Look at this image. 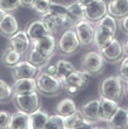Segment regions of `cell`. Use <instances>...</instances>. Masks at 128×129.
I'll use <instances>...</instances> for the list:
<instances>
[{
    "mask_svg": "<svg viewBox=\"0 0 128 129\" xmlns=\"http://www.w3.org/2000/svg\"><path fill=\"white\" fill-rule=\"evenodd\" d=\"M120 77L111 75L104 78L100 83V96L118 103L124 93V84Z\"/></svg>",
    "mask_w": 128,
    "mask_h": 129,
    "instance_id": "6da1fadb",
    "label": "cell"
},
{
    "mask_svg": "<svg viewBox=\"0 0 128 129\" xmlns=\"http://www.w3.org/2000/svg\"><path fill=\"white\" fill-rule=\"evenodd\" d=\"M105 61L100 51H89L85 53L82 58V71L90 76H98L104 70Z\"/></svg>",
    "mask_w": 128,
    "mask_h": 129,
    "instance_id": "7a4b0ae2",
    "label": "cell"
},
{
    "mask_svg": "<svg viewBox=\"0 0 128 129\" xmlns=\"http://www.w3.org/2000/svg\"><path fill=\"white\" fill-rule=\"evenodd\" d=\"M36 83L37 90L46 96H53L58 94L62 86L56 77L45 72L38 76Z\"/></svg>",
    "mask_w": 128,
    "mask_h": 129,
    "instance_id": "3957f363",
    "label": "cell"
},
{
    "mask_svg": "<svg viewBox=\"0 0 128 129\" xmlns=\"http://www.w3.org/2000/svg\"><path fill=\"white\" fill-rule=\"evenodd\" d=\"M89 77L83 71L76 70L68 77L62 86L68 95L74 96L88 86Z\"/></svg>",
    "mask_w": 128,
    "mask_h": 129,
    "instance_id": "277c9868",
    "label": "cell"
},
{
    "mask_svg": "<svg viewBox=\"0 0 128 129\" xmlns=\"http://www.w3.org/2000/svg\"><path fill=\"white\" fill-rule=\"evenodd\" d=\"M13 99L18 111L30 115L40 109V99L37 92L25 95H14Z\"/></svg>",
    "mask_w": 128,
    "mask_h": 129,
    "instance_id": "5b68a950",
    "label": "cell"
},
{
    "mask_svg": "<svg viewBox=\"0 0 128 129\" xmlns=\"http://www.w3.org/2000/svg\"><path fill=\"white\" fill-rule=\"evenodd\" d=\"M80 42L76 32L69 30L64 32L59 42L60 51L64 54H72L75 53L80 47Z\"/></svg>",
    "mask_w": 128,
    "mask_h": 129,
    "instance_id": "8992f818",
    "label": "cell"
},
{
    "mask_svg": "<svg viewBox=\"0 0 128 129\" xmlns=\"http://www.w3.org/2000/svg\"><path fill=\"white\" fill-rule=\"evenodd\" d=\"M99 51L105 60L111 63L121 61L124 53V47L116 39H114L109 45Z\"/></svg>",
    "mask_w": 128,
    "mask_h": 129,
    "instance_id": "52a82bcc",
    "label": "cell"
},
{
    "mask_svg": "<svg viewBox=\"0 0 128 129\" xmlns=\"http://www.w3.org/2000/svg\"><path fill=\"white\" fill-rule=\"evenodd\" d=\"M38 71V67L28 61H20L12 67V75L15 80L34 78Z\"/></svg>",
    "mask_w": 128,
    "mask_h": 129,
    "instance_id": "ba28073f",
    "label": "cell"
},
{
    "mask_svg": "<svg viewBox=\"0 0 128 129\" xmlns=\"http://www.w3.org/2000/svg\"><path fill=\"white\" fill-rule=\"evenodd\" d=\"M84 9L85 18L92 22L101 20L108 13L107 4L104 0H97Z\"/></svg>",
    "mask_w": 128,
    "mask_h": 129,
    "instance_id": "9c48e42d",
    "label": "cell"
},
{
    "mask_svg": "<svg viewBox=\"0 0 128 129\" xmlns=\"http://www.w3.org/2000/svg\"><path fill=\"white\" fill-rule=\"evenodd\" d=\"M76 29L80 44L88 46L93 42L95 29L88 21L84 20L79 22L76 26Z\"/></svg>",
    "mask_w": 128,
    "mask_h": 129,
    "instance_id": "30bf717a",
    "label": "cell"
},
{
    "mask_svg": "<svg viewBox=\"0 0 128 129\" xmlns=\"http://www.w3.org/2000/svg\"><path fill=\"white\" fill-rule=\"evenodd\" d=\"M85 18L84 8L78 2L73 3L68 6L64 25L68 27L76 26L79 22L84 20Z\"/></svg>",
    "mask_w": 128,
    "mask_h": 129,
    "instance_id": "8fae6325",
    "label": "cell"
},
{
    "mask_svg": "<svg viewBox=\"0 0 128 129\" xmlns=\"http://www.w3.org/2000/svg\"><path fill=\"white\" fill-rule=\"evenodd\" d=\"M81 111L87 121L94 124L101 121L100 116V100H92L84 104Z\"/></svg>",
    "mask_w": 128,
    "mask_h": 129,
    "instance_id": "7c38bea8",
    "label": "cell"
},
{
    "mask_svg": "<svg viewBox=\"0 0 128 129\" xmlns=\"http://www.w3.org/2000/svg\"><path fill=\"white\" fill-rule=\"evenodd\" d=\"M115 36L109 29L98 25L95 29L93 43L100 51L111 43Z\"/></svg>",
    "mask_w": 128,
    "mask_h": 129,
    "instance_id": "4fadbf2b",
    "label": "cell"
},
{
    "mask_svg": "<svg viewBox=\"0 0 128 129\" xmlns=\"http://www.w3.org/2000/svg\"><path fill=\"white\" fill-rule=\"evenodd\" d=\"M106 122L109 129H128V109L119 106L114 115Z\"/></svg>",
    "mask_w": 128,
    "mask_h": 129,
    "instance_id": "5bb4252c",
    "label": "cell"
},
{
    "mask_svg": "<svg viewBox=\"0 0 128 129\" xmlns=\"http://www.w3.org/2000/svg\"><path fill=\"white\" fill-rule=\"evenodd\" d=\"M10 43L13 49L22 55L28 50L30 40L26 32L20 31L11 37Z\"/></svg>",
    "mask_w": 128,
    "mask_h": 129,
    "instance_id": "9a60e30c",
    "label": "cell"
},
{
    "mask_svg": "<svg viewBox=\"0 0 128 129\" xmlns=\"http://www.w3.org/2000/svg\"><path fill=\"white\" fill-rule=\"evenodd\" d=\"M55 47V39L50 35H47L33 42V48L37 49L48 58L54 53Z\"/></svg>",
    "mask_w": 128,
    "mask_h": 129,
    "instance_id": "2e32d148",
    "label": "cell"
},
{
    "mask_svg": "<svg viewBox=\"0 0 128 129\" xmlns=\"http://www.w3.org/2000/svg\"><path fill=\"white\" fill-rule=\"evenodd\" d=\"M13 95H25L36 92V79L34 78L22 79L17 80L13 85Z\"/></svg>",
    "mask_w": 128,
    "mask_h": 129,
    "instance_id": "e0dca14e",
    "label": "cell"
},
{
    "mask_svg": "<svg viewBox=\"0 0 128 129\" xmlns=\"http://www.w3.org/2000/svg\"><path fill=\"white\" fill-rule=\"evenodd\" d=\"M119 107L118 103L103 97L100 98V116L101 121H108Z\"/></svg>",
    "mask_w": 128,
    "mask_h": 129,
    "instance_id": "ac0fdd59",
    "label": "cell"
},
{
    "mask_svg": "<svg viewBox=\"0 0 128 129\" xmlns=\"http://www.w3.org/2000/svg\"><path fill=\"white\" fill-rule=\"evenodd\" d=\"M107 7L108 13L114 18L124 17L128 14V0H110Z\"/></svg>",
    "mask_w": 128,
    "mask_h": 129,
    "instance_id": "d6986e66",
    "label": "cell"
},
{
    "mask_svg": "<svg viewBox=\"0 0 128 129\" xmlns=\"http://www.w3.org/2000/svg\"><path fill=\"white\" fill-rule=\"evenodd\" d=\"M56 72L55 76L63 84L68 77L76 70V67L70 61L65 59H60L56 63Z\"/></svg>",
    "mask_w": 128,
    "mask_h": 129,
    "instance_id": "ffe728a7",
    "label": "cell"
},
{
    "mask_svg": "<svg viewBox=\"0 0 128 129\" xmlns=\"http://www.w3.org/2000/svg\"><path fill=\"white\" fill-rule=\"evenodd\" d=\"M29 127V115L18 111L11 114L7 129H28Z\"/></svg>",
    "mask_w": 128,
    "mask_h": 129,
    "instance_id": "44dd1931",
    "label": "cell"
},
{
    "mask_svg": "<svg viewBox=\"0 0 128 129\" xmlns=\"http://www.w3.org/2000/svg\"><path fill=\"white\" fill-rule=\"evenodd\" d=\"M77 110L75 102L69 98L61 100L57 104L55 108L56 114L64 118L72 115Z\"/></svg>",
    "mask_w": 128,
    "mask_h": 129,
    "instance_id": "7402d4cb",
    "label": "cell"
},
{
    "mask_svg": "<svg viewBox=\"0 0 128 129\" xmlns=\"http://www.w3.org/2000/svg\"><path fill=\"white\" fill-rule=\"evenodd\" d=\"M47 30L42 21H36L32 23L28 27L27 34L30 41L34 42L43 37L49 35Z\"/></svg>",
    "mask_w": 128,
    "mask_h": 129,
    "instance_id": "603a6c76",
    "label": "cell"
},
{
    "mask_svg": "<svg viewBox=\"0 0 128 129\" xmlns=\"http://www.w3.org/2000/svg\"><path fill=\"white\" fill-rule=\"evenodd\" d=\"M19 29L17 19L13 15L5 14L0 21V30L7 36H13L18 32Z\"/></svg>",
    "mask_w": 128,
    "mask_h": 129,
    "instance_id": "cb8c5ba5",
    "label": "cell"
},
{
    "mask_svg": "<svg viewBox=\"0 0 128 129\" xmlns=\"http://www.w3.org/2000/svg\"><path fill=\"white\" fill-rule=\"evenodd\" d=\"M42 22L49 32L57 31L62 25H64V20L62 18L50 11L43 14Z\"/></svg>",
    "mask_w": 128,
    "mask_h": 129,
    "instance_id": "d4e9b609",
    "label": "cell"
},
{
    "mask_svg": "<svg viewBox=\"0 0 128 129\" xmlns=\"http://www.w3.org/2000/svg\"><path fill=\"white\" fill-rule=\"evenodd\" d=\"M50 116L40 109L29 115L30 128L44 129Z\"/></svg>",
    "mask_w": 128,
    "mask_h": 129,
    "instance_id": "484cf974",
    "label": "cell"
},
{
    "mask_svg": "<svg viewBox=\"0 0 128 129\" xmlns=\"http://www.w3.org/2000/svg\"><path fill=\"white\" fill-rule=\"evenodd\" d=\"M65 118V122L68 129H77L85 122V119L81 110H78L72 115Z\"/></svg>",
    "mask_w": 128,
    "mask_h": 129,
    "instance_id": "4316f807",
    "label": "cell"
},
{
    "mask_svg": "<svg viewBox=\"0 0 128 129\" xmlns=\"http://www.w3.org/2000/svg\"><path fill=\"white\" fill-rule=\"evenodd\" d=\"M21 55L11 47L5 52L2 58L3 62L6 66L13 67L20 62Z\"/></svg>",
    "mask_w": 128,
    "mask_h": 129,
    "instance_id": "83f0119b",
    "label": "cell"
},
{
    "mask_svg": "<svg viewBox=\"0 0 128 129\" xmlns=\"http://www.w3.org/2000/svg\"><path fill=\"white\" fill-rule=\"evenodd\" d=\"M47 59L48 57L34 48L31 50L28 56V61L37 67L42 66Z\"/></svg>",
    "mask_w": 128,
    "mask_h": 129,
    "instance_id": "f1b7e54d",
    "label": "cell"
},
{
    "mask_svg": "<svg viewBox=\"0 0 128 129\" xmlns=\"http://www.w3.org/2000/svg\"><path fill=\"white\" fill-rule=\"evenodd\" d=\"M44 129H68L65 118L58 115L50 116Z\"/></svg>",
    "mask_w": 128,
    "mask_h": 129,
    "instance_id": "f546056e",
    "label": "cell"
},
{
    "mask_svg": "<svg viewBox=\"0 0 128 129\" xmlns=\"http://www.w3.org/2000/svg\"><path fill=\"white\" fill-rule=\"evenodd\" d=\"M13 96L12 88L4 80L0 78V103H5Z\"/></svg>",
    "mask_w": 128,
    "mask_h": 129,
    "instance_id": "4dcf8cb0",
    "label": "cell"
},
{
    "mask_svg": "<svg viewBox=\"0 0 128 129\" xmlns=\"http://www.w3.org/2000/svg\"><path fill=\"white\" fill-rule=\"evenodd\" d=\"M98 25L109 29L115 35L116 33L117 29L116 22L115 18L109 13H107L104 17L99 21Z\"/></svg>",
    "mask_w": 128,
    "mask_h": 129,
    "instance_id": "1f68e13d",
    "label": "cell"
},
{
    "mask_svg": "<svg viewBox=\"0 0 128 129\" xmlns=\"http://www.w3.org/2000/svg\"><path fill=\"white\" fill-rule=\"evenodd\" d=\"M67 11L68 6L59 3L53 2H51L49 11L59 16L60 17L64 20V22H65V20L67 16Z\"/></svg>",
    "mask_w": 128,
    "mask_h": 129,
    "instance_id": "d6a6232c",
    "label": "cell"
},
{
    "mask_svg": "<svg viewBox=\"0 0 128 129\" xmlns=\"http://www.w3.org/2000/svg\"><path fill=\"white\" fill-rule=\"evenodd\" d=\"M51 2L50 0H35L32 7L37 12L43 14L49 11Z\"/></svg>",
    "mask_w": 128,
    "mask_h": 129,
    "instance_id": "836d02e7",
    "label": "cell"
},
{
    "mask_svg": "<svg viewBox=\"0 0 128 129\" xmlns=\"http://www.w3.org/2000/svg\"><path fill=\"white\" fill-rule=\"evenodd\" d=\"M21 0H0V8L5 12L17 9L21 5Z\"/></svg>",
    "mask_w": 128,
    "mask_h": 129,
    "instance_id": "e575fe53",
    "label": "cell"
},
{
    "mask_svg": "<svg viewBox=\"0 0 128 129\" xmlns=\"http://www.w3.org/2000/svg\"><path fill=\"white\" fill-rule=\"evenodd\" d=\"M124 82H128V56L120 61L118 68V74Z\"/></svg>",
    "mask_w": 128,
    "mask_h": 129,
    "instance_id": "d590c367",
    "label": "cell"
},
{
    "mask_svg": "<svg viewBox=\"0 0 128 129\" xmlns=\"http://www.w3.org/2000/svg\"><path fill=\"white\" fill-rule=\"evenodd\" d=\"M11 114L6 110H0V129H7Z\"/></svg>",
    "mask_w": 128,
    "mask_h": 129,
    "instance_id": "8d00e7d4",
    "label": "cell"
},
{
    "mask_svg": "<svg viewBox=\"0 0 128 129\" xmlns=\"http://www.w3.org/2000/svg\"><path fill=\"white\" fill-rule=\"evenodd\" d=\"M97 1V0H78V2L80 4L81 6L84 8L92 4Z\"/></svg>",
    "mask_w": 128,
    "mask_h": 129,
    "instance_id": "74e56055",
    "label": "cell"
},
{
    "mask_svg": "<svg viewBox=\"0 0 128 129\" xmlns=\"http://www.w3.org/2000/svg\"><path fill=\"white\" fill-rule=\"evenodd\" d=\"M56 72V64H50V65L48 66L46 68L45 72L49 73L51 75H55Z\"/></svg>",
    "mask_w": 128,
    "mask_h": 129,
    "instance_id": "f35d334b",
    "label": "cell"
},
{
    "mask_svg": "<svg viewBox=\"0 0 128 129\" xmlns=\"http://www.w3.org/2000/svg\"><path fill=\"white\" fill-rule=\"evenodd\" d=\"M122 27L124 30L128 33V14L124 17L122 21Z\"/></svg>",
    "mask_w": 128,
    "mask_h": 129,
    "instance_id": "ab89813d",
    "label": "cell"
},
{
    "mask_svg": "<svg viewBox=\"0 0 128 129\" xmlns=\"http://www.w3.org/2000/svg\"><path fill=\"white\" fill-rule=\"evenodd\" d=\"M93 124L87 121L86 120L85 121V122L83 124L82 126L80 127H79V128L77 129H92L93 127Z\"/></svg>",
    "mask_w": 128,
    "mask_h": 129,
    "instance_id": "60d3db41",
    "label": "cell"
},
{
    "mask_svg": "<svg viewBox=\"0 0 128 129\" xmlns=\"http://www.w3.org/2000/svg\"><path fill=\"white\" fill-rule=\"evenodd\" d=\"M35 0H21L22 3L26 5H31L33 4Z\"/></svg>",
    "mask_w": 128,
    "mask_h": 129,
    "instance_id": "b9f144b4",
    "label": "cell"
},
{
    "mask_svg": "<svg viewBox=\"0 0 128 129\" xmlns=\"http://www.w3.org/2000/svg\"><path fill=\"white\" fill-rule=\"evenodd\" d=\"M124 83V94H125L126 98L128 100V82H126Z\"/></svg>",
    "mask_w": 128,
    "mask_h": 129,
    "instance_id": "7bdbcfd3",
    "label": "cell"
},
{
    "mask_svg": "<svg viewBox=\"0 0 128 129\" xmlns=\"http://www.w3.org/2000/svg\"><path fill=\"white\" fill-rule=\"evenodd\" d=\"M124 47V53L125 54H126V55L128 56V38L126 41V43L125 44Z\"/></svg>",
    "mask_w": 128,
    "mask_h": 129,
    "instance_id": "ee69618b",
    "label": "cell"
},
{
    "mask_svg": "<svg viewBox=\"0 0 128 129\" xmlns=\"http://www.w3.org/2000/svg\"><path fill=\"white\" fill-rule=\"evenodd\" d=\"M5 14V12L0 8V21L2 19L4 15Z\"/></svg>",
    "mask_w": 128,
    "mask_h": 129,
    "instance_id": "f6af8a7d",
    "label": "cell"
},
{
    "mask_svg": "<svg viewBox=\"0 0 128 129\" xmlns=\"http://www.w3.org/2000/svg\"><path fill=\"white\" fill-rule=\"evenodd\" d=\"M92 129H107V128L103 127H101V126H93Z\"/></svg>",
    "mask_w": 128,
    "mask_h": 129,
    "instance_id": "bcb514c9",
    "label": "cell"
},
{
    "mask_svg": "<svg viewBox=\"0 0 128 129\" xmlns=\"http://www.w3.org/2000/svg\"><path fill=\"white\" fill-rule=\"evenodd\" d=\"M28 129H33V128H30V127H29Z\"/></svg>",
    "mask_w": 128,
    "mask_h": 129,
    "instance_id": "7dc6e473",
    "label": "cell"
}]
</instances>
